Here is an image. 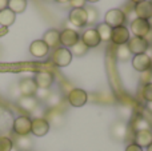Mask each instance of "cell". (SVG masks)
<instances>
[{"instance_id":"6da1fadb","label":"cell","mask_w":152,"mask_h":151,"mask_svg":"<svg viewBox=\"0 0 152 151\" xmlns=\"http://www.w3.org/2000/svg\"><path fill=\"white\" fill-rule=\"evenodd\" d=\"M72 54L68 48L58 47L53 50L52 55H51V60L56 67H67L72 62Z\"/></svg>"},{"instance_id":"7a4b0ae2","label":"cell","mask_w":152,"mask_h":151,"mask_svg":"<svg viewBox=\"0 0 152 151\" xmlns=\"http://www.w3.org/2000/svg\"><path fill=\"white\" fill-rule=\"evenodd\" d=\"M127 20L126 12L119 8H113V10H110L104 16V23L107 26H110L111 28H116V27L124 26Z\"/></svg>"},{"instance_id":"3957f363","label":"cell","mask_w":152,"mask_h":151,"mask_svg":"<svg viewBox=\"0 0 152 151\" xmlns=\"http://www.w3.org/2000/svg\"><path fill=\"white\" fill-rule=\"evenodd\" d=\"M31 125L32 119L27 115H20L12 123V130L18 136H27L31 134Z\"/></svg>"},{"instance_id":"277c9868","label":"cell","mask_w":152,"mask_h":151,"mask_svg":"<svg viewBox=\"0 0 152 151\" xmlns=\"http://www.w3.org/2000/svg\"><path fill=\"white\" fill-rule=\"evenodd\" d=\"M127 47H128L129 52L132 55H139V54H147L150 44L144 37H139V36H132L129 37V40L127 42Z\"/></svg>"},{"instance_id":"5b68a950","label":"cell","mask_w":152,"mask_h":151,"mask_svg":"<svg viewBox=\"0 0 152 151\" xmlns=\"http://www.w3.org/2000/svg\"><path fill=\"white\" fill-rule=\"evenodd\" d=\"M67 100L72 107H83L88 100V94L83 88H72L67 94Z\"/></svg>"},{"instance_id":"8992f818","label":"cell","mask_w":152,"mask_h":151,"mask_svg":"<svg viewBox=\"0 0 152 151\" xmlns=\"http://www.w3.org/2000/svg\"><path fill=\"white\" fill-rule=\"evenodd\" d=\"M111 136H112L113 141L116 142H123L126 141L127 135H128V126L126 122L123 120H116L115 123H112L111 126Z\"/></svg>"},{"instance_id":"52a82bcc","label":"cell","mask_w":152,"mask_h":151,"mask_svg":"<svg viewBox=\"0 0 152 151\" xmlns=\"http://www.w3.org/2000/svg\"><path fill=\"white\" fill-rule=\"evenodd\" d=\"M80 40V35H79L77 31L75 29H71V28H66L60 32V37H59V42L60 44L63 45L64 48H71L74 44Z\"/></svg>"},{"instance_id":"ba28073f","label":"cell","mask_w":152,"mask_h":151,"mask_svg":"<svg viewBox=\"0 0 152 151\" xmlns=\"http://www.w3.org/2000/svg\"><path fill=\"white\" fill-rule=\"evenodd\" d=\"M132 67L136 70L137 72H145L151 70L152 67V59L148 54H139V55H134L132 58Z\"/></svg>"},{"instance_id":"9c48e42d","label":"cell","mask_w":152,"mask_h":151,"mask_svg":"<svg viewBox=\"0 0 152 151\" xmlns=\"http://www.w3.org/2000/svg\"><path fill=\"white\" fill-rule=\"evenodd\" d=\"M129 29L127 28L126 26H120L116 27V28H112V32H111V42L116 45H124L127 44V42L129 40Z\"/></svg>"},{"instance_id":"30bf717a","label":"cell","mask_w":152,"mask_h":151,"mask_svg":"<svg viewBox=\"0 0 152 151\" xmlns=\"http://www.w3.org/2000/svg\"><path fill=\"white\" fill-rule=\"evenodd\" d=\"M151 28L152 27L150 26V21L145 20V19L136 18L131 21V32L134 34V36L144 37L150 32Z\"/></svg>"},{"instance_id":"8fae6325","label":"cell","mask_w":152,"mask_h":151,"mask_svg":"<svg viewBox=\"0 0 152 151\" xmlns=\"http://www.w3.org/2000/svg\"><path fill=\"white\" fill-rule=\"evenodd\" d=\"M51 126L45 118H34L31 125V133L35 136H44L48 134Z\"/></svg>"},{"instance_id":"7c38bea8","label":"cell","mask_w":152,"mask_h":151,"mask_svg":"<svg viewBox=\"0 0 152 151\" xmlns=\"http://www.w3.org/2000/svg\"><path fill=\"white\" fill-rule=\"evenodd\" d=\"M34 80L36 83L37 88H45L50 90V87L55 82V76L48 71H37L34 76Z\"/></svg>"},{"instance_id":"4fadbf2b","label":"cell","mask_w":152,"mask_h":151,"mask_svg":"<svg viewBox=\"0 0 152 151\" xmlns=\"http://www.w3.org/2000/svg\"><path fill=\"white\" fill-rule=\"evenodd\" d=\"M20 96H35V92L37 90V86L35 83L34 78H24L18 84Z\"/></svg>"},{"instance_id":"5bb4252c","label":"cell","mask_w":152,"mask_h":151,"mask_svg":"<svg viewBox=\"0 0 152 151\" xmlns=\"http://www.w3.org/2000/svg\"><path fill=\"white\" fill-rule=\"evenodd\" d=\"M80 40L87 45L88 48H94V47H97L100 44V37H99V34H97L96 28H88L81 34L80 36Z\"/></svg>"},{"instance_id":"9a60e30c","label":"cell","mask_w":152,"mask_h":151,"mask_svg":"<svg viewBox=\"0 0 152 151\" xmlns=\"http://www.w3.org/2000/svg\"><path fill=\"white\" fill-rule=\"evenodd\" d=\"M68 19L74 26L79 27V28H83L87 26V12L84 8H72Z\"/></svg>"},{"instance_id":"2e32d148","label":"cell","mask_w":152,"mask_h":151,"mask_svg":"<svg viewBox=\"0 0 152 151\" xmlns=\"http://www.w3.org/2000/svg\"><path fill=\"white\" fill-rule=\"evenodd\" d=\"M50 52V48L43 40H34L29 44V54L35 58H45Z\"/></svg>"},{"instance_id":"e0dca14e","label":"cell","mask_w":152,"mask_h":151,"mask_svg":"<svg viewBox=\"0 0 152 151\" xmlns=\"http://www.w3.org/2000/svg\"><path fill=\"white\" fill-rule=\"evenodd\" d=\"M134 143L137 144L142 149H147L148 146L152 143V131L151 130H142L136 131L134 136Z\"/></svg>"},{"instance_id":"ac0fdd59","label":"cell","mask_w":152,"mask_h":151,"mask_svg":"<svg viewBox=\"0 0 152 151\" xmlns=\"http://www.w3.org/2000/svg\"><path fill=\"white\" fill-rule=\"evenodd\" d=\"M18 106L27 112H34L39 106V100L35 96H20L18 99Z\"/></svg>"},{"instance_id":"d6986e66","label":"cell","mask_w":152,"mask_h":151,"mask_svg":"<svg viewBox=\"0 0 152 151\" xmlns=\"http://www.w3.org/2000/svg\"><path fill=\"white\" fill-rule=\"evenodd\" d=\"M59 37H60V32L58 31V29H55V28H51V29H48V31H45L44 32V35H43V42L45 43V44L48 45V48H58V45H59Z\"/></svg>"},{"instance_id":"ffe728a7","label":"cell","mask_w":152,"mask_h":151,"mask_svg":"<svg viewBox=\"0 0 152 151\" xmlns=\"http://www.w3.org/2000/svg\"><path fill=\"white\" fill-rule=\"evenodd\" d=\"M135 13L137 15V18L140 19H145V20H150L152 18V5L150 1H142L135 4Z\"/></svg>"},{"instance_id":"44dd1931","label":"cell","mask_w":152,"mask_h":151,"mask_svg":"<svg viewBox=\"0 0 152 151\" xmlns=\"http://www.w3.org/2000/svg\"><path fill=\"white\" fill-rule=\"evenodd\" d=\"M47 122L50 123V126H55V127H59V126L64 125V115L61 111L56 108H52L50 112H47V117H45Z\"/></svg>"},{"instance_id":"7402d4cb","label":"cell","mask_w":152,"mask_h":151,"mask_svg":"<svg viewBox=\"0 0 152 151\" xmlns=\"http://www.w3.org/2000/svg\"><path fill=\"white\" fill-rule=\"evenodd\" d=\"M15 19H16V15L11 10H8V8L0 11V26L3 27L12 26L15 23Z\"/></svg>"},{"instance_id":"603a6c76","label":"cell","mask_w":152,"mask_h":151,"mask_svg":"<svg viewBox=\"0 0 152 151\" xmlns=\"http://www.w3.org/2000/svg\"><path fill=\"white\" fill-rule=\"evenodd\" d=\"M8 10H11L13 13H21L27 8V0H8Z\"/></svg>"},{"instance_id":"cb8c5ba5","label":"cell","mask_w":152,"mask_h":151,"mask_svg":"<svg viewBox=\"0 0 152 151\" xmlns=\"http://www.w3.org/2000/svg\"><path fill=\"white\" fill-rule=\"evenodd\" d=\"M96 31L99 34V37L102 42H110L111 40V32H112V28L110 26H107L105 23H102L96 27Z\"/></svg>"},{"instance_id":"d4e9b609","label":"cell","mask_w":152,"mask_h":151,"mask_svg":"<svg viewBox=\"0 0 152 151\" xmlns=\"http://www.w3.org/2000/svg\"><path fill=\"white\" fill-rule=\"evenodd\" d=\"M84 10H86L87 12V26H91V24H95L97 21V19H99V12H97V10L94 7V5H86L84 7Z\"/></svg>"},{"instance_id":"484cf974","label":"cell","mask_w":152,"mask_h":151,"mask_svg":"<svg viewBox=\"0 0 152 151\" xmlns=\"http://www.w3.org/2000/svg\"><path fill=\"white\" fill-rule=\"evenodd\" d=\"M88 50L89 48L87 47L86 44H84L81 40H79L76 44H74L71 47V54H72V56H77V58H80V56H84L87 52H88Z\"/></svg>"},{"instance_id":"4316f807","label":"cell","mask_w":152,"mask_h":151,"mask_svg":"<svg viewBox=\"0 0 152 151\" xmlns=\"http://www.w3.org/2000/svg\"><path fill=\"white\" fill-rule=\"evenodd\" d=\"M116 58H118V60H120V62H127L132 58V54L129 52L128 47H127L126 44L119 45L118 50H116Z\"/></svg>"},{"instance_id":"83f0119b","label":"cell","mask_w":152,"mask_h":151,"mask_svg":"<svg viewBox=\"0 0 152 151\" xmlns=\"http://www.w3.org/2000/svg\"><path fill=\"white\" fill-rule=\"evenodd\" d=\"M134 128L135 131H142V130H151V123L148 122L145 118L137 117L136 119H134Z\"/></svg>"},{"instance_id":"f1b7e54d","label":"cell","mask_w":152,"mask_h":151,"mask_svg":"<svg viewBox=\"0 0 152 151\" xmlns=\"http://www.w3.org/2000/svg\"><path fill=\"white\" fill-rule=\"evenodd\" d=\"M16 146L23 151H28V150L32 149V139L29 138L28 135L27 136H19V138L16 139Z\"/></svg>"},{"instance_id":"f546056e","label":"cell","mask_w":152,"mask_h":151,"mask_svg":"<svg viewBox=\"0 0 152 151\" xmlns=\"http://www.w3.org/2000/svg\"><path fill=\"white\" fill-rule=\"evenodd\" d=\"M45 103H47V106L51 107V108H56V107H59V104L61 103V96H60V94H58V92H51L50 96L45 99Z\"/></svg>"},{"instance_id":"4dcf8cb0","label":"cell","mask_w":152,"mask_h":151,"mask_svg":"<svg viewBox=\"0 0 152 151\" xmlns=\"http://www.w3.org/2000/svg\"><path fill=\"white\" fill-rule=\"evenodd\" d=\"M13 142L8 136H0V151H12Z\"/></svg>"},{"instance_id":"1f68e13d","label":"cell","mask_w":152,"mask_h":151,"mask_svg":"<svg viewBox=\"0 0 152 151\" xmlns=\"http://www.w3.org/2000/svg\"><path fill=\"white\" fill-rule=\"evenodd\" d=\"M142 98L144 99L145 102H152V82L147 83V84L143 86L142 88Z\"/></svg>"},{"instance_id":"d6a6232c","label":"cell","mask_w":152,"mask_h":151,"mask_svg":"<svg viewBox=\"0 0 152 151\" xmlns=\"http://www.w3.org/2000/svg\"><path fill=\"white\" fill-rule=\"evenodd\" d=\"M119 114H120L123 122L127 123V120H129L132 118V110L129 108V107H127V106H121L120 108H119Z\"/></svg>"},{"instance_id":"836d02e7","label":"cell","mask_w":152,"mask_h":151,"mask_svg":"<svg viewBox=\"0 0 152 151\" xmlns=\"http://www.w3.org/2000/svg\"><path fill=\"white\" fill-rule=\"evenodd\" d=\"M51 91L50 90H45V88H37L36 92H35V98L37 100H45V99L50 96Z\"/></svg>"},{"instance_id":"e575fe53","label":"cell","mask_w":152,"mask_h":151,"mask_svg":"<svg viewBox=\"0 0 152 151\" xmlns=\"http://www.w3.org/2000/svg\"><path fill=\"white\" fill-rule=\"evenodd\" d=\"M86 0H69L68 4L72 5V8H84L86 7Z\"/></svg>"},{"instance_id":"d590c367","label":"cell","mask_w":152,"mask_h":151,"mask_svg":"<svg viewBox=\"0 0 152 151\" xmlns=\"http://www.w3.org/2000/svg\"><path fill=\"white\" fill-rule=\"evenodd\" d=\"M126 151H143V149H142V147H139L137 144H135L134 142H132V143H129L128 146L126 147Z\"/></svg>"},{"instance_id":"8d00e7d4","label":"cell","mask_w":152,"mask_h":151,"mask_svg":"<svg viewBox=\"0 0 152 151\" xmlns=\"http://www.w3.org/2000/svg\"><path fill=\"white\" fill-rule=\"evenodd\" d=\"M8 7V0H0V11L5 10Z\"/></svg>"},{"instance_id":"74e56055","label":"cell","mask_w":152,"mask_h":151,"mask_svg":"<svg viewBox=\"0 0 152 151\" xmlns=\"http://www.w3.org/2000/svg\"><path fill=\"white\" fill-rule=\"evenodd\" d=\"M145 108H147L148 111H150L151 114H152V102H148V103L145 104Z\"/></svg>"},{"instance_id":"f35d334b","label":"cell","mask_w":152,"mask_h":151,"mask_svg":"<svg viewBox=\"0 0 152 151\" xmlns=\"http://www.w3.org/2000/svg\"><path fill=\"white\" fill-rule=\"evenodd\" d=\"M56 3H59V4H68L69 0H55Z\"/></svg>"},{"instance_id":"ab89813d","label":"cell","mask_w":152,"mask_h":151,"mask_svg":"<svg viewBox=\"0 0 152 151\" xmlns=\"http://www.w3.org/2000/svg\"><path fill=\"white\" fill-rule=\"evenodd\" d=\"M134 4H137V3H142V1H145V0H131Z\"/></svg>"},{"instance_id":"60d3db41","label":"cell","mask_w":152,"mask_h":151,"mask_svg":"<svg viewBox=\"0 0 152 151\" xmlns=\"http://www.w3.org/2000/svg\"><path fill=\"white\" fill-rule=\"evenodd\" d=\"M86 1H88V3H97L99 0H86Z\"/></svg>"},{"instance_id":"b9f144b4","label":"cell","mask_w":152,"mask_h":151,"mask_svg":"<svg viewBox=\"0 0 152 151\" xmlns=\"http://www.w3.org/2000/svg\"><path fill=\"white\" fill-rule=\"evenodd\" d=\"M147 151H152V143H151V144H150V146H148V147H147Z\"/></svg>"},{"instance_id":"7bdbcfd3","label":"cell","mask_w":152,"mask_h":151,"mask_svg":"<svg viewBox=\"0 0 152 151\" xmlns=\"http://www.w3.org/2000/svg\"><path fill=\"white\" fill-rule=\"evenodd\" d=\"M3 111H4V110H3V107H1V106H0V115H1V114H3Z\"/></svg>"},{"instance_id":"ee69618b","label":"cell","mask_w":152,"mask_h":151,"mask_svg":"<svg viewBox=\"0 0 152 151\" xmlns=\"http://www.w3.org/2000/svg\"><path fill=\"white\" fill-rule=\"evenodd\" d=\"M150 3H151V5H152V0H151V1H150Z\"/></svg>"},{"instance_id":"f6af8a7d","label":"cell","mask_w":152,"mask_h":151,"mask_svg":"<svg viewBox=\"0 0 152 151\" xmlns=\"http://www.w3.org/2000/svg\"><path fill=\"white\" fill-rule=\"evenodd\" d=\"M48 1H51V0H48Z\"/></svg>"}]
</instances>
